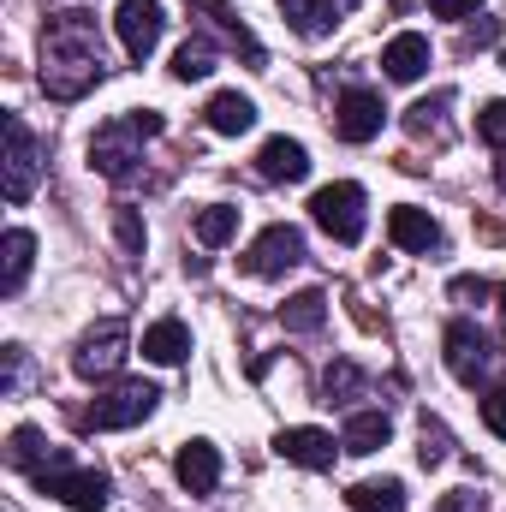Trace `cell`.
Segmentation results:
<instances>
[{
	"instance_id": "8d00e7d4",
	"label": "cell",
	"mask_w": 506,
	"mask_h": 512,
	"mask_svg": "<svg viewBox=\"0 0 506 512\" xmlns=\"http://www.w3.org/2000/svg\"><path fill=\"white\" fill-rule=\"evenodd\" d=\"M501 191H506V161H501Z\"/></svg>"
},
{
	"instance_id": "d4e9b609",
	"label": "cell",
	"mask_w": 506,
	"mask_h": 512,
	"mask_svg": "<svg viewBox=\"0 0 506 512\" xmlns=\"http://www.w3.org/2000/svg\"><path fill=\"white\" fill-rule=\"evenodd\" d=\"M209 72H215V42L191 36V42L173 54V78H179V84H191V78H209Z\"/></svg>"
},
{
	"instance_id": "3957f363",
	"label": "cell",
	"mask_w": 506,
	"mask_h": 512,
	"mask_svg": "<svg viewBox=\"0 0 506 512\" xmlns=\"http://www.w3.org/2000/svg\"><path fill=\"white\" fill-rule=\"evenodd\" d=\"M30 483H36L42 495L66 501L72 512H102L108 495H114V483H108L102 471H78V465H66V453H48V459L30 471Z\"/></svg>"
},
{
	"instance_id": "5b68a950",
	"label": "cell",
	"mask_w": 506,
	"mask_h": 512,
	"mask_svg": "<svg viewBox=\"0 0 506 512\" xmlns=\"http://www.w3.org/2000/svg\"><path fill=\"white\" fill-rule=\"evenodd\" d=\"M155 387L149 382H120V387H108V393H96V405L78 417L84 429H131V423H143L149 411H155Z\"/></svg>"
},
{
	"instance_id": "2e32d148",
	"label": "cell",
	"mask_w": 506,
	"mask_h": 512,
	"mask_svg": "<svg viewBox=\"0 0 506 512\" xmlns=\"http://www.w3.org/2000/svg\"><path fill=\"white\" fill-rule=\"evenodd\" d=\"M387 233H393L399 251H435V245H441L435 215H423V209H411V203H399V209L387 215Z\"/></svg>"
},
{
	"instance_id": "d6986e66",
	"label": "cell",
	"mask_w": 506,
	"mask_h": 512,
	"mask_svg": "<svg viewBox=\"0 0 506 512\" xmlns=\"http://www.w3.org/2000/svg\"><path fill=\"white\" fill-rule=\"evenodd\" d=\"M387 435H393V423H387L381 411H358V417L346 423L340 447H346V453H381V447H387Z\"/></svg>"
},
{
	"instance_id": "7402d4cb",
	"label": "cell",
	"mask_w": 506,
	"mask_h": 512,
	"mask_svg": "<svg viewBox=\"0 0 506 512\" xmlns=\"http://www.w3.org/2000/svg\"><path fill=\"white\" fill-rule=\"evenodd\" d=\"M280 322H286L292 334H316V328L328 322V298H322V292H298V298L280 304Z\"/></svg>"
},
{
	"instance_id": "8fae6325",
	"label": "cell",
	"mask_w": 506,
	"mask_h": 512,
	"mask_svg": "<svg viewBox=\"0 0 506 512\" xmlns=\"http://www.w3.org/2000/svg\"><path fill=\"white\" fill-rule=\"evenodd\" d=\"M381 120H387V108H381L376 90H346L340 108H334V131H340L346 143H370V137H381Z\"/></svg>"
},
{
	"instance_id": "e575fe53",
	"label": "cell",
	"mask_w": 506,
	"mask_h": 512,
	"mask_svg": "<svg viewBox=\"0 0 506 512\" xmlns=\"http://www.w3.org/2000/svg\"><path fill=\"white\" fill-rule=\"evenodd\" d=\"M453 298H465V304H471V298H477V304H483V298H489V286H483V280H471V274H465V280H453Z\"/></svg>"
},
{
	"instance_id": "4fadbf2b",
	"label": "cell",
	"mask_w": 506,
	"mask_h": 512,
	"mask_svg": "<svg viewBox=\"0 0 506 512\" xmlns=\"http://www.w3.org/2000/svg\"><path fill=\"white\" fill-rule=\"evenodd\" d=\"M381 66H387V78H393V84H417V78L429 72V36H417V30L393 36V42H387V54H381Z\"/></svg>"
},
{
	"instance_id": "74e56055",
	"label": "cell",
	"mask_w": 506,
	"mask_h": 512,
	"mask_svg": "<svg viewBox=\"0 0 506 512\" xmlns=\"http://www.w3.org/2000/svg\"><path fill=\"white\" fill-rule=\"evenodd\" d=\"M346 6H352V0H340V12H346Z\"/></svg>"
},
{
	"instance_id": "9a60e30c",
	"label": "cell",
	"mask_w": 506,
	"mask_h": 512,
	"mask_svg": "<svg viewBox=\"0 0 506 512\" xmlns=\"http://www.w3.org/2000/svg\"><path fill=\"white\" fill-rule=\"evenodd\" d=\"M274 447H280V459H292L304 471H328L334 465V435L328 429H286Z\"/></svg>"
},
{
	"instance_id": "6da1fadb",
	"label": "cell",
	"mask_w": 506,
	"mask_h": 512,
	"mask_svg": "<svg viewBox=\"0 0 506 512\" xmlns=\"http://www.w3.org/2000/svg\"><path fill=\"white\" fill-rule=\"evenodd\" d=\"M102 78V30L90 12H60L42 30V90L54 102H78Z\"/></svg>"
},
{
	"instance_id": "f35d334b",
	"label": "cell",
	"mask_w": 506,
	"mask_h": 512,
	"mask_svg": "<svg viewBox=\"0 0 506 512\" xmlns=\"http://www.w3.org/2000/svg\"><path fill=\"white\" fill-rule=\"evenodd\" d=\"M501 66H506V54H501Z\"/></svg>"
},
{
	"instance_id": "ffe728a7",
	"label": "cell",
	"mask_w": 506,
	"mask_h": 512,
	"mask_svg": "<svg viewBox=\"0 0 506 512\" xmlns=\"http://www.w3.org/2000/svg\"><path fill=\"white\" fill-rule=\"evenodd\" d=\"M0 251H6V268H0V292H6V298H12V292H18V286H24V274H30V256H36V239H30V233H24V227H12V233H6V245H0Z\"/></svg>"
},
{
	"instance_id": "8992f818",
	"label": "cell",
	"mask_w": 506,
	"mask_h": 512,
	"mask_svg": "<svg viewBox=\"0 0 506 512\" xmlns=\"http://www.w3.org/2000/svg\"><path fill=\"white\" fill-rule=\"evenodd\" d=\"M120 364H126V322H120V316H108L102 328H90V334L78 340L72 370H78L84 382H102V376H114Z\"/></svg>"
},
{
	"instance_id": "7c38bea8",
	"label": "cell",
	"mask_w": 506,
	"mask_h": 512,
	"mask_svg": "<svg viewBox=\"0 0 506 512\" xmlns=\"http://www.w3.org/2000/svg\"><path fill=\"white\" fill-rule=\"evenodd\" d=\"M173 471H179L185 495H209V489L221 483V453H215L209 441H185L179 459H173Z\"/></svg>"
},
{
	"instance_id": "30bf717a",
	"label": "cell",
	"mask_w": 506,
	"mask_h": 512,
	"mask_svg": "<svg viewBox=\"0 0 506 512\" xmlns=\"http://www.w3.org/2000/svg\"><path fill=\"white\" fill-rule=\"evenodd\" d=\"M447 370H453V382H465V387L483 382V370H489V340H483L477 322H453V328H447Z\"/></svg>"
},
{
	"instance_id": "4dcf8cb0",
	"label": "cell",
	"mask_w": 506,
	"mask_h": 512,
	"mask_svg": "<svg viewBox=\"0 0 506 512\" xmlns=\"http://www.w3.org/2000/svg\"><path fill=\"white\" fill-rule=\"evenodd\" d=\"M483 423H489V429H495V435L506 441V382L495 387L489 399H483Z\"/></svg>"
},
{
	"instance_id": "d6a6232c",
	"label": "cell",
	"mask_w": 506,
	"mask_h": 512,
	"mask_svg": "<svg viewBox=\"0 0 506 512\" xmlns=\"http://www.w3.org/2000/svg\"><path fill=\"white\" fill-rule=\"evenodd\" d=\"M483 0H429V12L435 18H465V12H477Z\"/></svg>"
},
{
	"instance_id": "ac0fdd59",
	"label": "cell",
	"mask_w": 506,
	"mask_h": 512,
	"mask_svg": "<svg viewBox=\"0 0 506 512\" xmlns=\"http://www.w3.org/2000/svg\"><path fill=\"white\" fill-rule=\"evenodd\" d=\"M185 352H191V328L173 322V316L143 334V358H149V364H185Z\"/></svg>"
},
{
	"instance_id": "484cf974",
	"label": "cell",
	"mask_w": 506,
	"mask_h": 512,
	"mask_svg": "<svg viewBox=\"0 0 506 512\" xmlns=\"http://www.w3.org/2000/svg\"><path fill=\"white\" fill-rule=\"evenodd\" d=\"M6 459H12V465H18V471L30 477V471H36V465L48 459V447H42V435H36V429L24 423V429H12V447H6Z\"/></svg>"
},
{
	"instance_id": "ba28073f",
	"label": "cell",
	"mask_w": 506,
	"mask_h": 512,
	"mask_svg": "<svg viewBox=\"0 0 506 512\" xmlns=\"http://www.w3.org/2000/svg\"><path fill=\"white\" fill-rule=\"evenodd\" d=\"M36 191V137L18 114H6V203H30Z\"/></svg>"
},
{
	"instance_id": "1f68e13d",
	"label": "cell",
	"mask_w": 506,
	"mask_h": 512,
	"mask_svg": "<svg viewBox=\"0 0 506 512\" xmlns=\"http://www.w3.org/2000/svg\"><path fill=\"white\" fill-rule=\"evenodd\" d=\"M441 512H483V495H477V489H453V495L441 501Z\"/></svg>"
},
{
	"instance_id": "7a4b0ae2",
	"label": "cell",
	"mask_w": 506,
	"mask_h": 512,
	"mask_svg": "<svg viewBox=\"0 0 506 512\" xmlns=\"http://www.w3.org/2000/svg\"><path fill=\"white\" fill-rule=\"evenodd\" d=\"M155 131H161V114H155V108H137V114H126V120L102 126L96 131V143H90V167L126 185L131 173H137V143L155 137Z\"/></svg>"
},
{
	"instance_id": "52a82bcc",
	"label": "cell",
	"mask_w": 506,
	"mask_h": 512,
	"mask_svg": "<svg viewBox=\"0 0 506 512\" xmlns=\"http://www.w3.org/2000/svg\"><path fill=\"white\" fill-rule=\"evenodd\" d=\"M298 262H304V233L286 227V221H274L251 251H245V268L262 274V280H274V274H286V268H298Z\"/></svg>"
},
{
	"instance_id": "603a6c76",
	"label": "cell",
	"mask_w": 506,
	"mask_h": 512,
	"mask_svg": "<svg viewBox=\"0 0 506 512\" xmlns=\"http://www.w3.org/2000/svg\"><path fill=\"white\" fill-rule=\"evenodd\" d=\"M191 233H197V245H209V251H215V245H227V239L239 233V209H233V203H209V209L197 215V227H191Z\"/></svg>"
},
{
	"instance_id": "f546056e",
	"label": "cell",
	"mask_w": 506,
	"mask_h": 512,
	"mask_svg": "<svg viewBox=\"0 0 506 512\" xmlns=\"http://www.w3.org/2000/svg\"><path fill=\"white\" fill-rule=\"evenodd\" d=\"M114 233H120V245H126L131 256H143V239H149V233H143V221H137L131 209H120V215H114Z\"/></svg>"
},
{
	"instance_id": "5bb4252c",
	"label": "cell",
	"mask_w": 506,
	"mask_h": 512,
	"mask_svg": "<svg viewBox=\"0 0 506 512\" xmlns=\"http://www.w3.org/2000/svg\"><path fill=\"white\" fill-rule=\"evenodd\" d=\"M256 173H262V179H286V185H292V179H304V173H310V155H304V143H298V137H268V143L256 149Z\"/></svg>"
},
{
	"instance_id": "d590c367",
	"label": "cell",
	"mask_w": 506,
	"mask_h": 512,
	"mask_svg": "<svg viewBox=\"0 0 506 512\" xmlns=\"http://www.w3.org/2000/svg\"><path fill=\"white\" fill-rule=\"evenodd\" d=\"M501 322H506V286H501Z\"/></svg>"
},
{
	"instance_id": "4316f807",
	"label": "cell",
	"mask_w": 506,
	"mask_h": 512,
	"mask_svg": "<svg viewBox=\"0 0 506 512\" xmlns=\"http://www.w3.org/2000/svg\"><path fill=\"white\" fill-rule=\"evenodd\" d=\"M358 387H364V370H358V364H328V376H322L328 405H334V399H352Z\"/></svg>"
},
{
	"instance_id": "277c9868",
	"label": "cell",
	"mask_w": 506,
	"mask_h": 512,
	"mask_svg": "<svg viewBox=\"0 0 506 512\" xmlns=\"http://www.w3.org/2000/svg\"><path fill=\"white\" fill-rule=\"evenodd\" d=\"M310 215H316V227H322L334 245H358V239H364V185H352V179L322 185V191L310 197Z\"/></svg>"
},
{
	"instance_id": "44dd1931",
	"label": "cell",
	"mask_w": 506,
	"mask_h": 512,
	"mask_svg": "<svg viewBox=\"0 0 506 512\" xmlns=\"http://www.w3.org/2000/svg\"><path fill=\"white\" fill-rule=\"evenodd\" d=\"M346 507L352 512H405V483H393V477H381V483H358V489L346 495Z\"/></svg>"
},
{
	"instance_id": "83f0119b",
	"label": "cell",
	"mask_w": 506,
	"mask_h": 512,
	"mask_svg": "<svg viewBox=\"0 0 506 512\" xmlns=\"http://www.w3.org/2000/svg\"><path fill=\"white\" fill-rule=\"evenodd\" d=\"M477 137L495 143V149H506V102H489V108L477 114Z\"/></svg>"
},
{
	"instance_id": "9c48e42d",
	"label": "cell",
	"mask_w": 506,
	"mask_h": 512,
	"mask_svg": "<svg viewBox=\"0 0 506 512\" xmlns=\"http://www.w3.org/2000/svg\"><path fill=\"white\" fill-rule=\"evenodd\" d=\"M161 6L155 0H120V12H114V30H120V42H126L131 60H149L155 54V42H161Z\"/></svg>"
},
{
	"instance_id": "e0dca14e",
	"label": "cell",
	"mask_w": 506,
	"mask_h": 512,
	"mask_svg": "<svg viewBox=\"0 0 506 512\" xmlns=\"http://www.w3.org/2000/svg\"><path fill=\"white\" fill-rule=\"evenodd\" d=\"M203 120H209V131H221V137H239V131L256 126V108H251V96H239V90H221V96H209Z\"/></svg>"
},
{
	"instance_id": "836d02e7",
	"label": "cell",
	"mask_w": 506,
	"mask_h": 512,
	"mask_svg": "<svg viewBox=\"0 0 506 512\" xmlns=\"http://www.w3.org/2000/svg\"><path fill=\"white\" fill-rule=\"evenodd\" d=\"M495 36H501V24H495V18H483L477 30H465V48H489Z\"/></svg>"
},
{
	"instance_id": "f1b7e54d",
	"label": "cell",
	"mask_w": 506,
	"mask_h": 512,
	"mask_svg": "<svg viewBox=\"0 0 506 512\" xmlns=\"http://www.w3.org/2000/svg\"><path fill=\"white\" fill-rule=\"evenodd\" d=\"M417 459H423V465H441V459H447V429L429 423V417H423V447H417Z\"/></svg>"
},
{
	"instance_id": "cb8c5ba5",
	"label": "cell",
	"mask_w": 506,
	"mask_h": 512,
	"mask_svg": "<svg viewBox=\"0 0 506 512\" xmlns=\"http://www.w3.org/2000/svg\"><path fill=\"white\" fill-rule=\"evenodd\" d=\"M286 6V18L304 30V36H322L334 18H340V0H280Z\"/></svg>"
}]
</instances>
